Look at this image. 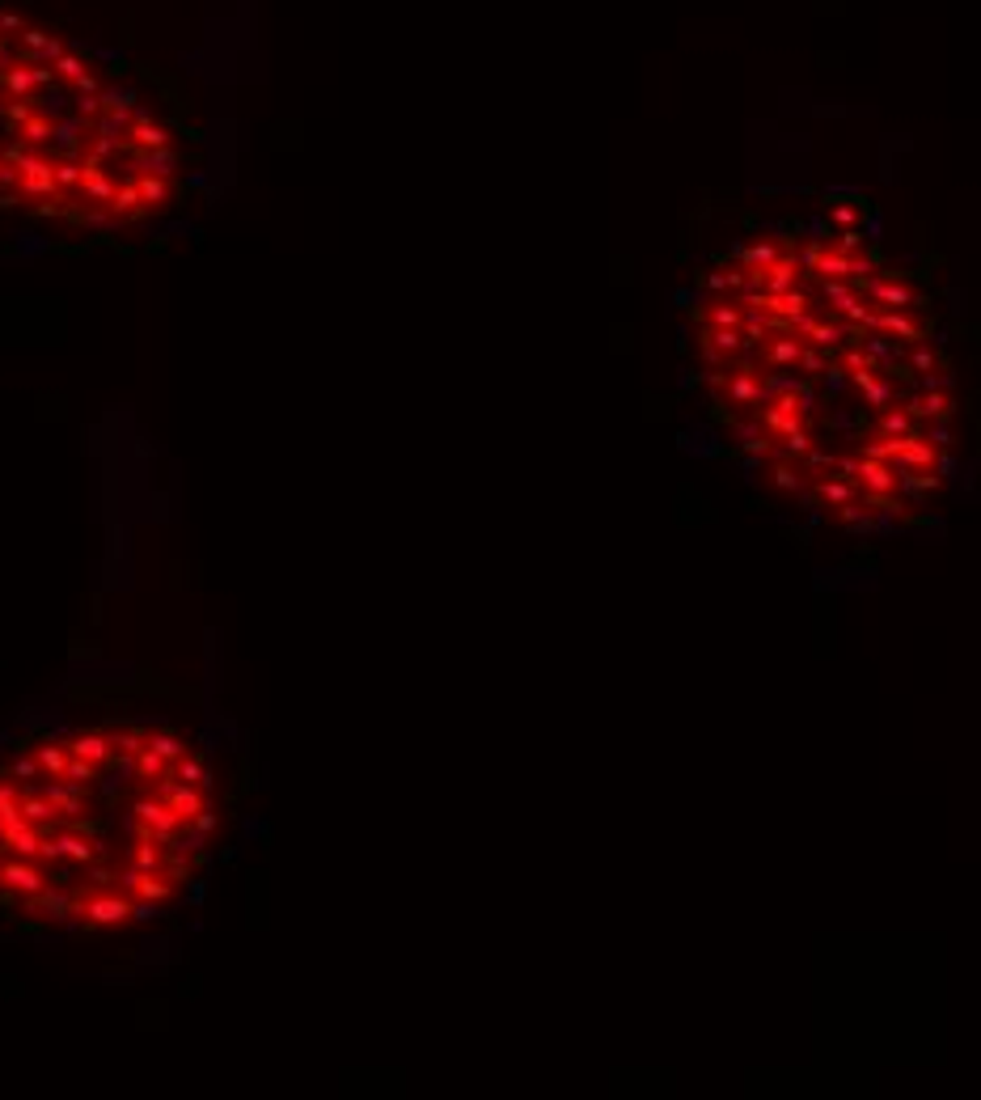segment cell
<instances>
[{
	"label": "cell",
	"mask_w": 981,
	"mask_h": 1100,
	"mask_svg": "<svg viewBox=\"0 0 981 1100\" xmlns=\"http://www.w3.org/2000/svg\"><path fill=\"white\" fill-rule=\"evenodd\" d=\"M681 348L706 436L774 508L867 542L943 508L965 445L956 334L867 199L740 216L694 263Z\"/></svg>",
	"instance_id": "6da1fadb"
},
{
	"label": "cell",
	"mask_w": 981,
	"mask_h": 1100,
	"mask_svg": "<svg viewBox=\"0 0 981 1100\" xmlns=\"http://www.w3.org/2000/svg\"><path fill=\"white\" fill-rule=\"evenodd\" d=\"M233 822L204 732L136 711L56 715L0 741V923L123 940L195 902Z\"/></svg>",
	"instance_id": "7a4b0ae2"
}]
</instances>
